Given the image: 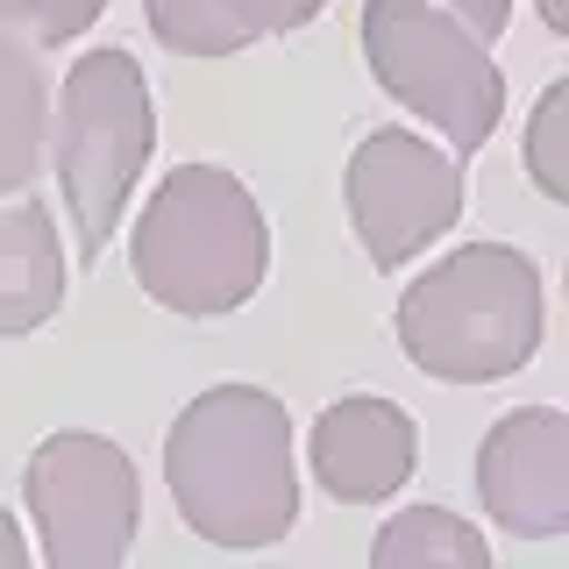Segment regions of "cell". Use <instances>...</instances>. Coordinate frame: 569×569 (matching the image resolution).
Listing matches in <instances>:
<instances>
[{
	"label": "cell",
	"mask_w": 569,
	"mask_h": 569,
	"mask_svg": "<svg viewBox=\"0 0 569 569\" xmlns=\"http://www.w3.org/2000/svg\"><path fill=\"white\" fill-rule=\"evenodd\" d=\"M164 485L200 541L257 556L299 527L292 413L263 385H207L164 427Z\"/></svg>",
	"instance_id": "obj_1"
},
{
	"label": "cell",
	"mask_w": 569,
	"mask_h": 569,
	"mask_svg": "<svg viewBox=\"0 0 569 569\" xmlns=\"http://www.w3.org/2000/svg\"><path fill=\"white\" fill-rule=\"evenodd\" d=\"M541 263L512 242H462L399 292L391 335L435 385H506L541 349Z\"/></svg>",
	"instance_id": "obj_2"
},
{
	"label": "cell",
	"mask_w": 569,
	"mask_h": 569,
	"mask_svg": "<svg viewBox=\"0 0 569 569\" xmlns=\"http://www.w3.org/2000/svg\"><path fill=\"white\" fill-rule=\"evenodd\" d=\"M129 271L178 320H221L249 307L271 271L257 192L221 164H171L129 228Z\"/></svg>",
	"instance_id": "obj_3"
},
{
	"label": "cell",
	"mask_w": 569,
	"mask_h": 569,
	"mask_svg": "<svg viewBox=\"0 0 569 569\" xmlns=\"http://www.w3.org/2000/svg\"><path fill=\"white\" fill-rule=\"evenodd\" d=\"M150 150H157V107H150L142 64L121 43L86 50L50 93V157H43V164H58L64 213L79 228L86 263L107 257Z\"/></svg>",
	"instance_id": "obj_4"
},
{
	"label": "cell",
	"mask_w": 569,
	"mask_h": 569,
	"mask_svg": "<svg viewBox=\"0 0 569 569\" xmlns=\"http://www.w3.org/2000/svg\"><path fill=\"white\" fill-rule=\"evenodd\" d=\"M363 58L406 114L462 157H477L506 121V71L435 0H363Z\"/></svg>",
	"instance_id": "obj_5"
},
{
	"label": "cell",
	"mask_w": 569,
	"mask_h": 569,
	"mask_svg": "<svg viewBox=\"0 0 569 569\" xmlns=\"http://www.w3.org/2000/svg\"><path fill=\"white\" fill-rule=\"evenodd\" d=\"M22 498L36 541H43V569H121L136 548L142 520V477L121 441L93 435V427H58L36 441Z\"/></svg>",
	"instance_id": "obj_6"
},
{
	"label": "cell",
	"mask_w": 569,
	"mask_h": 569,
	"mask_svg": "<svg viewBox=\"0 0 569 569\" xmlns=\"http://www.w3.org/2000/svg\"><path fill=\"white\" fill-rule=\"evenodd\" d=\"M349 228L378 271H399L462 221V171L413 129H370L342 171Z\"/></svg>",
	"instance_id": "obj_7"
},
{
	"label": "cell",
	"mask_w": 569,
	"mask_h": 569,
	"mask_svg": "<svg viewBox=\"0 0 569 569\" xmlns=\"http://www.w3.org/2000/svg\"><path fill=\"white\" fill-rule=\"evenodd\" d=\"M477 498L512 541H556L569 533V413L520 406L491 420L477 449Z\"/></svg>",
	"instance_id": "obj_8"
},
{
	"label": "cell",
	"mask_w": 569,
	"mask_h": 569,
	"mask_svg": "<svg viewBox=\"0 0 569 569\" xmlns=\"http://www.w3.org/2000/svg\"><path fill=\"white\" fill-rule=\"evenodd\" d=\"M313 485L335 498V506H385L399 498V485L420 470V420L406 413L399 399H378V391H349L328 413L313 420Z\"/></svg>",
	"instance_id": "obj_9"
},
{
	"label": "cell",
	"mask_w": 569,
	"mask_h": 569,
	"mask_svg": "<svg viewBox=\"0 0 569 569\" xmlns=\"http://www.w3.org/2000/svg\"><path fill=\"white\" fill-rule=\"evenodd\" d=\"M64 292H71V271H64L58 213L43 200L0 207V342L36 335L43 320H58Z\"/></svg>",
	"instance_id": "obj_10"
},
{
	"label": "cell",
	"mask_w": 569,
	"mask_h": 569,
	"mask_svg": "<svg viewBox=\"0 0 569 569\" xmlns=\"http://www.w3.org/2000/svg\"><path fill=\"white\" fill-rule=\"evenodd\" d=\"M50 157V71L36 50L0 36V200L36 186Z\"/></svg>",
	"instance_id": "obj_11"
},
{
	"label": "cell",
	"mask_w": 569,
	"mask_h": 569,
	"mask_svg": "<svg viewBox=\"0 0 569 569\" xmlns=\"http://www.w3.org/2000/svg\"><path fill=\"white\" fill-rule=\"evenodd\" d=\"M370 569H491V548L449 506H406L378 527Z\"/></svg>",
	"instance_id": "obj_12"
},
{
	"label": "cell",
	"mask_w": 569,
	"mask_h": 569,
	"mask_svg": "<svg viewBox=\"0 0 569 569\" xmlns=\"http://www.w3.org/2000/svg\"><path fill=\"white\" fill-rule=\"evenodd\" d=\"M142 14H150V36L178 58H242L257 43L228 14V0H142Z\"/></svg>",
	"instance_id": "obj_13"
},
{
	"label": "cell",
	"mask_w": 569,
	"mask_h": 569,
	"mask_svg": "<svg viewBox=\"0 0 569 569\" xmlns=\"http://www.w3.org/2000/svg\"><path fill=\"white\" fill-rule=\"evenodd\" d=\"M520 157H527V178H533L541 200H569V79H556L533 100Z\"/></svg>",
	"instance_id": "obj_14"
},
{
	"label": "cell",
	"mask_w": 569,
	"mask_h": 569,
	"mask_svg": "<svg viewBox=\"0 0 569 569\" xmlns=\"http://www.w3.org/2000/svg\"><path fill=\"white\" fill-rule=\"evenodd\" d=\"M107 14V0H0V36L22 50H50L86 36Z\"/></svg>",
	"instance_id": "obj_15"
},
{
	"label": "cell",
	"mask_w": 569,
	"mask_h": 569,
	"mask_svg": "<svg viewBox=\"0 0 569 569\" xmlns=\"http://www.w3.org/2000/svg\"><path fill=\"white\" fill-rule=\"evenodd\" d=\"M228 14L249 29V36H292L328 14V0H228Z\"/></svg>",
	"instance_id": "obj_16"
},
{
	"label": "cell",
	"mask_w": 569,
	"mask_h": 569,
	"mask_svg": "<svg viewBox=\"0 0 569 569\" xmlns=\"http://www.w3.org/2000/svg\"><path fill=\"white\" fill-rule=\"evenodd\" d=\"M435 8H441V14H456V22L470 29V36H477L485 50H491L498 36L512 29V0H435Z\"/></svg>",
	"instance_id": "obj_17"
},
{
	"label": "cell",
	"mask_w": 569,
	"mask_h": 569,
	"mask_svg": "<svg viewBox=\"0 0 569 569\" xmlns=\"http://www.w3.org/2000/svg\"><path fill=\"white\" fill-rule=\"evenodd\" d=\"M0 569H29V541H22V520L0 506Z\"/></svg>",
	"instance_id": "obj_18"
},
{
	"label": "cell",
	"mask_w": 569,
	"mask_h": 569,
	"mask_svg": "<svg viewBox=\"0 0 569 569\" xmlns=\"http://www.w3.org/2000/svg\"><path fill=\"white\" fill-rule=\"evenodd\" d=\"M533 8H541V29L569 36V0H533Z\"/></svg>",
	"instance_id": "obj_19"
}]
</instances>
